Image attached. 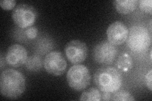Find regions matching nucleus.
<instances>
[{"instance_id": "obj_3", "label": "nucleus", "mask_w": 152, "mask_h": 101, "mask_svg": "<svg viewBox=\"0 0 152 101\" xmlns=\"http://www.w3.org/2000/svg\"><path fill=\"white\" fill-rule=\"evenodd\" d=\"M126 41L132 52L141 53L148 49L151 44V33L144 27L133 26L129 30Z\"/></svg>"}, {"instance_id": "obj_8", "label": "nucleus", "mask_w": 152, "mask_h": 101, "mask_svg": "<svg viewBox=\"0 0 152 101\" xmlns=\"http://www.w3.org/2000/svg\"><path fill=\"white\" fill-rule=\"evenodd\" d=\"M43 66L48 73L58 76L65 73L67 63L60 52L52 51L46 56L43 61Z\"/></svg>"}, {"instance_id": "obj_12", "label": "nucleus", "mask_w": 152, "mask_h": 101, "mask_svg": "<svg viewBox=\"0 0 152 101\" xmlns=\"http://www.w3.org/2000/svg\"><path fill=\"white\" fill-rule=\"evenodd\" d=\"M116 65L117 70L122 72H129L133 68L134 62L132 57L127 52H123L121 54L117 61Z\"/></svg>"}, {"instance_id": "obj_10", "label": "nucleus", "mask_w": 152, "mask_h": 101, "mask_svg": "<svg viewBox=\"0 0 152 101\" xmlns=\"http://www.w3.org/2000/svg\"><path fill=\"white\" fill-rule=\"evenodd\" d=\"M27 58V51L23 46L15 44L8 47L6 54V61L9 65L17 68L26 64Z\"/></svg>"}, {"instance_id": "obj_1", "label": "nucleus", "mask_w": 152, "mask_h": 101, "mask_svg": "<svg viewBox=\"0 0 152 101\" xmlns=\"http://www.w3.org/2000/svg\"><path fill=\"white\" fill-rule=\"evenodd\" d=\"M26 90V79L22 73L13 69H7L0 76V92L4 97L15 99Z\"/></svg>"}, {"instance_id": "obj_20", "label": "nucleus", "mask_w": 152, "mask_h": 101, "mask_svg": "<svg viewBox=\"0 0 152 101\" xmlns=\"http://www.w3.org/2000/svg\"><path fill=\"white\" fill-rule=\"evenodd\" d=\"M102 100H111V93L102 92Z\"/></svg>"}, {"instance_id": "obj_11", "label": "nucleus", "mask_w": 152, "mask_h": 101, "mask_svg": "<svg viewBox=\"0 0 152 101\" xmlns=\"http://www.w3.org/2000/svg\"><path fill=\"white\" fill-rule=\"evenodd\" d=\"M113 5L116 11L123 15L131 13L134 12L138 5L137 0H115Z\"/></svg>"}, {"instance_id": "obj_6", "label": "nucleus", "mask_w": 152, "mask_h": 101, "mask_svg": "<svg viewBox=\"0 0 152 101\" xmlns=\"http://www.w3.org/2000/svg\"><path fill=\"white\" fill-rule=\"evenodd\" d=\"M118 50L115 46L108 41H104L94 47L93 50V57L98 64L110 65L115 60Z\"/></svg>"}, {"instance_id": "obj_18", "label": "nucleus", "mask_w": 152, "mask_h": 101, "mask_svg": "<svg viewBox=\"0 0 152 101\" xmlns=\"http://www.w3.org/2000/svg\"><path fill=\"white\" fill-rule=\"evenodd\" d=\"M25 33L28 39H34L37 36L38 30L36 27H30L27 28Z\"/></svg>"}, {"instance_id": "obj_19", "label": "nucleus", "mask_w": 152, "mask_h": 101, "mask_svg": "<svg viewBox=\"0 0 152 101\" xmlns=\"http://www.w3.org/2000/svg\"><path fill=\"white\" fill-rule=\"evenodd\" d=\"M151 76H152V70L150 69L145 76V81L147 87L150 90V91L152 90V84H151Z\"/></svg>"}, {"instance_id": "obj_5", "label": "nucleus", "mask_w": 152, "mask_h": 101, "mask_svg": "<svg viewBox=\"0 0 152 101\" xmlns=\"http://www.w3.org/2000/svg\"><path fill=\"white\" fill-rule=\"evenodd\" d=\"M36 16L35 8L27 4H19L13 9L12 12L14 23L22 28L31 27L36 21Z\"/></svg>"}, {"instance_id": "obj_21", "label": "nucleus", "mask_w": 152, "mask_h": 101, "mask_svg": "<svg viewBox=\"0 0 152 101\" xmlns=\"http://www.w3.org/2000/svg\"><path fill=\"white\" fill-rule=\"evenodd\" d=\"M0 57H1V58H0V62H1V64H0V68H1V70H2L4 67V60L2 54H1V56Z\"/></svg>"}, {"instance_id": "obj_15", "label": "nucleus", "mask_w": 152, "mask_h": 101, "mask_svg": "<svg viewBox=\"0 0 152 101\" xmlns=\"http://www.w3.org/2000/svg\"><path fill=\"white\" fill-rule=\"evenodd\" d=\"M111 100L118 101V100H135V98L130 92H127L126 90H121L113 93V95L111 96Z\"/></svg>"}, {"instance_id": "obj_9", "label": "nucleus", "mask_w": 152, "mask_h": 101, "mask_svg": "<svg viewBox=\"0 0 152 101\" xmlns=\"http://www.w3.org/2000/svg\"><path fill=\"white\" fill-rule=\"evenodd\" d=\"M129 30L124 23L120 21L111 23L107 30L108 41L114 46L124 44L127 39Z\"/></svg>"}, {"instance_id": "obj_22", "label": "nucleus", "mask_w": 152, "mask_h": 101, "mask_svg": "<svg viewBox=\"0 0 152 101\" xmlns=\"http://www.w3.org/2000/svg\"><path fill=\"white\" fill-rule=\"evenodd\" d=\"M150 60H151V51H150Z\"/></svg>"}, {"instance_id": "obj_13", "label": "nucleus", "mask_w": 152, "mask_h": 101, "mask_svg": "<svg viewBox=\"0 0 152 101\" xmlns=\"http://www.w3.org/2000/svg\"><path fill=\"white\" fill-rule=\"evenodd\" d=\"M79 100L83 101H100L102 100V93L98 88H90L81 94Z\"/></svg>"}, {"instance_id": "obj_17", "label": "nucleus", "mask_w": 152, "mask_h": 101, "mask_svg": "<svg viewBox=\"0 0 152 101\" xmlns=\"http://www.w3.org/2000/svg\"><path fill=\"white\" fill-rule=\"evenodd\" d=\"M16 5V1L14 0H3L0 1V6L5 10H11L15 8Z\"/></svg>"}, {"instance_id": "obj_16", "label": "nucleus", "mask_w": 152, "mask_h": 101, "mask_svg": "<svg viewBox=\"0 0 152 101\" xmlns=\"http://www.w3.org/2000/svg\"><path fill=\"white\" fill-rule=\"evenodd\" d=\"M138 6L142 12H143L146 13L151 14L152 13L151 0H140V1H138Z\"/></svg>"}, {"instance_id": "obj_4", "label": "nucleus", "mask_w": 152, "mask_h": 101, "mask_svg": "<svg viewBox=\"0 0 152 101\" xmlns=\"http://www.w3.org/2000/svg\"><path fill=\"white\" fill-rule=\"evenodd\" d=\"M66 80L71 89L80 91L86 89L91 82V75L86 66L75 65L69 70Z\"/></svg>"}, {"instance_id": "obj_7", "label": "nucleus", "mask_w": 152, "mask_h": 101, "mask_svg": "<svg viewBox=\"0 0 152 101\" xmlns=\"http://www.w3.org/2000/svg\"><path fill=\"white\" fill-rule=\"evenodd\" d=\"M65 54L67 60L74 65L84 62L88 55V48L84 42L79 40H72L66 44Z\"/></svg>"}, {"instance_id": "obj_14", "label": "nucleus", "mask_w": 152, "mask_h": 101, "mask_svg": "<svg viewBox=\"0 0 152 101\" xmlns=\"http://www.w3.org/2000/svg\"><path fill=\"white\" fill-rule=\"evenodd\" d=\"M42 60L39 56L32 55L27 58L26 67L30 71H38L42 68Z\"/></svg>"}, {"instance_id": "obj_2", "label": "nucleus", "mask_w": 152, "mask_h": 101, "mask_svg": "<svg viewBox=\"0 0 152 101\" xmlns=\"http://www.w3.org/2000/svg\"><path fill=\"white\" fill-rule=\"evenodd\" d=\"M94 82L102 92L113 94L121 87L122 76L119 70L115 68L103 67L95 72Z\"/></svg>"}]
</instances>
